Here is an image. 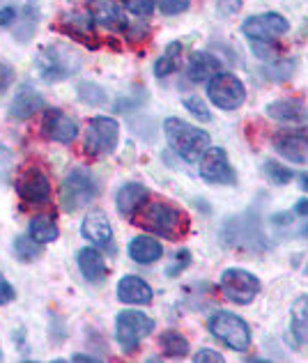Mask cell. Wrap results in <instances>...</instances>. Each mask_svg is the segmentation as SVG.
Returning <instances> with one entry per match:
<instances>
[{
	"label": "cell",
	"instance_id": "1",
	"mask_svg": "<svg viewBox=\"0 0 308 363\" xmlns=\"http://www.w3.org/2000/svg\"><path fill=\"white\" fill-rule=\"evenodd\" d=\"M131 218L133 223L145 228L148 233L166 237L170 242L182 240L191 230V218L187 216V212L177 205L168 203V200H148Z\"/></svg>",
	"mask_w": 308,
	"mask_h": 363
},
{
	"label": "cell",
	"instance_id": "2",
	"mask_svg": "<svg viewBox=\"0 0 308 363\" xmlns=\"http://www.w3.org/2000/svg\"><path fill=\"white\" fill-rule=\"evenodd\" d=\"M35 67L44 83H57L79 72L83 67V58L70 44H49L42 46L37 53Z\"/></svg>",
	"mask_w": 308,
	"mask_h": 363
},
{
	"label": "cell",
	"instance_id": "3",
	"mask_svg": "<svg viewBox=\"0 0 308 363\" xmlns=\"http://www.w3.org/2000/svg\"><path fill=\"white\" fill-rule=\"evenodd\" d=\"M163 133H166L168 145L177 152V155L187 161V164H194L205 152L211 147L209 133L194 127L180 118H168L163 122Z\"/></svg>",
	"mask_w": 308,
	"mask_h": 363
},
{
	"label": "cell",
	"instance_id": "4",
	"mask_svg": "<svg viewBox=\"0 0 308 363\" xmlns=\"http://www.w3.org/2000/svg\"><path fill=\"white\" fill-rule=\"evenodd\" d=\"M101 186L97 184L85 168H76L62 179L60 184V205L65 212H76L85 205H90L94 198L99 196Z\"/></svg>",
	"mask_w": 308,
	"mask_h": 363
},
{
	"label": "cell",
	"instance_id": "5",
	"mask_svg": "<svg viewBox=\"0 0 308 363\" xmlns=\"http://www.w3.org/2000/svg\"><path fill=\"white\" fill-rule=\"evenodd\" d=\"M120 140V124L118 120L106 118V116H97L90 118L88 124H85V133H83V150L88 152L90 157L101 159L106 155L118 147Z\"/></svg>",
	"mask_w": 308,
	"mask_h": 363
},
{
	"label": "cell",
	"instance_id": "6",
	"mask_svg": "<svg viewBox=\"0 0 308 363\" xmlns=\"http://www.w3.org/2000/svg\"><path fill=\"white\" fill-rule=\"evenodd\" d=\"M207 327L211 331V336L219 338L230 350L246 352L251 347V329H248V324L235 313H228V311L214 313L209 318Z\"/></svg>",
	"mask_w": 308,
	"mask_h": 363
},
{
	"label": "cell",
	"instance_id": "7",
	"mask_svg": "<svg viewBox=\"0 0 308 363\" xmlns=\"http://www.w3.org/2000/svg\"><path fill=\"white\" fill-rule=\"evenodd\" d=\"M207 97L221 111H235L246 101V88L235 74L219 72L207 81Z\"/></svg>",
	"mask_w": 308,
	"mask_h": 363
},
{
	"label": "cell",
	"instance_id": "8",
	"mask_svg": "<svg viewBox=\"0 0 308 363\" xmlns=\"http://www.w3.org/2000/svg\"><path fill=\"white\" fill-rule=\"evenodd\" d=\"M154 331V320L138 311H122L115 318V340L124 352H133L138 342Z\"/></svg>",
	"mask_w": 308,
	"mask_h": 363
},
{
	"label": "cell",
	"instance_id": "9",
	"mask_svg": "<svg viewBox=\"0 0 308 363\" xmlns=\"http://www.w3.org/2000/svg\"><path fill=\"white\" fill-rule=\"evenodd\" d=\"M16 194L28 207H46L51 203V182L42 168L28 166L16 177Z\"/></svg>",
	"mask_w": 308,
	"mask_h": 363
},
{
	"label": "cell",
	"instance_id": "10",
	"mask_svg": "<svg viewBox=\"0 0 308 363\" xmlns=\"http://www.w3.org/2000/svg\"><path fill=\"white\" fill-rule=\"evenodd\" d=\"M221 292L233 303L246 306V303H251L255 299V294L260 292V281L251 272L239 269V267H230V269L221 274Z\"/></svg>",
	"mask_w": 308,
	"mask_h": 363
},
{
	"label": "cell",
	"instance_id": "11",
	"mask_svg": "<svg viewBox=\"0 0 308 363\" xmlns=\"http://www.w3.org/2000/svg\"><path fill=\"white\" fill-rule=\"evenodd\" d=\"M287 30H290V23H287V18L278 12H265V14L248 16L242 23V33L251 42H274L278 37H283Z\"/></svg>",
	"mask_w": 308,
	"mask_h": 363
},
{
	"label": "cell",
	"instance_id": "12",
	"mask_svg": "<svg viewBox=\"0 0 308 363\" xmlns=\"http://www.w3.org/2000/svg\"><path fill=\"white\" fill-rule=\"evenodd\" d=\"M224 242L230 246H239V248H255L263 246V233H260V223L258 218L251 214H242L226 221L224 225Z\"/></svg>",
	"mask_w": 308,
	"mask_h": 363
},
{
	"label": "cell",
	"instance_id": "13",
	"mask_svg": "<svg viewBox=\"0 0 308 363\" xmlns=\"http://www.w3.org/2000/svg\"><path fill=\"white\" fill-rule=\"evenodd\" d=\"M200 177L209 184H235V170L224 147H209L200 161Z\"/></svg>",
	"mask_w": 308,
	"mask_h": 363
},
{
	"label": "cell",
	"instance_id": "14",
	"mask_svg": "<svg viewBox=\"0 0 308 363\" xmlns=\"http://www.w3.org/2000/svg\"><path fill=\"white\" fill-rule=\"evenodd\" d=\"M42 136H46L53 143L70 145L79 136V124L60 108H46L42 118Z\"/></svg>",
	"mask_w": 308,
	"mask_h": 363
},
{
	"label": "cell",
	"instance_id": "15",
	"mask_svg": "<svg viewBox=\"0 0 308 363\" xmlns=\"http://www.w3.org/2000/svg\"><path fill=\"white\" fill-rule=\"evenodd\" d=\"M274 147L283 159L292 164H304L308 161V136L297 131H278L274 136Z\"/></svg>",
	"mask_w": 308,
	"mask_h": 363
},
{
	"label": "cell",
	"instance_id": "16",
	"mask_svg": "<svg viewBox=\"0 0 308 363\" xmlns=\"http://www.w3.org/2000/svg\"><path fill=\"white\" fill-rule=\"evenodd\" d=\"M90 14L94 23L106 28V30H122L127 28V18H124L122 7L115 0H90Z\"/></svg>",
	"mask_w": 308,
	"mask_h": 363
},
{
	"label": "cell",
	"instance_id": "17",
	"mask_svg": "<svg viewBox=\"0 0 308 363\" xmlns=\"http://www.w3.org/2000/svg\"><path fill=\"white\" fill-rule=\"evenodd\" d=\"M81 233L88 242H92L94 246L99 248H111V242H113V228L109 223V218H106L104 212L99 209H94L88 216L83 218V225H81Z\"/></svg>",
	"mask_w": 308,
	"mask_h": 363
},
{
	"label": "cell",
	"instance_id": "18",
	"mask_svg": "<svg viewBox=\"0 0 308 363\" xmlns=\"http://www.w3.org/2000/svg\"><path fill=\"white\" fill-rule=\"evenodd\" d=\"M44 108V97L31 85H23L21 90L14 94V99L9 101V113L16 120H31L35 113Z\"/></svg>",
	"mask_w": 308,
	"mask_h": 363
},
{
	"label": "cell",
	"instance_id": "19",
	"mask_svg": "<svg viewBox=\"0 0 308 363\" xmlns=\"http://www.w3.org/2000/svg\"><path fill=\"white\" fill-rule=\"evenodd\" d=\"M148 200H150V191H148V186L138 184V182L124 184L118 191V196H115V203H118V212L122 216H127V218H131L133 214H136L138 209L148 203Z\"/></svg>",
	"mask_w": 308,
	"mask_h": 363
},
{
	"label": "cell",
	"instance_id": "20",
	"mask_svg": "<svg viewBox=\"0 0 308 363\" xmlns=\"http://www.w3.org/2000/svg\"><path fill=\"white\" fill-rule=\"evenodd\" d=\"M221 72V60L216 55L205 53V51H196L189 58L187 65V79L191 83H207L211 76Z\"/></svg>",
	"mask_w": 308,
	"mask_h": 363
},
{
	"label": "cell",
	"instance_id": "21",
	"mask_svg": "<svg viewBox=\"0 0 308 363\" xmlns=\"http://www.w3.org/2000/svg\"><path fill=\"white\" fill-rule=\"evenodd\" d=\"M118 299L131 306H145L152 301V288L138 276H122L118 283Z\"/></svg>",
	"mask_w": 308,
	"mask_h": 363
},
{
	"label": "cell",
	"instance_id": "22",
	"mask_svg": "<svg viewBox=\"0 0 308 363\" xmlns=\"http://www.w3.org/2000/svg\"><path fill=\"white\" fill-rule=\"evenodd\" d=\"M76 260H79V269H81L85 281H90V283H104L106 281L109 269H106L101 251H97V248H92V246L81 248L79 255H76Z\"/></svg>",
	"mask_w": 308,
	"mask_h": 363
},
{
	"label": "cell",
	"instance_id": "23",
	"mask_svg": "<svg viewBox=\"0 0 308 363\" xmlns=\"http://www.w3.org/2000/svg\"><path fill=\"white\" fill-rule=\"evenodd\" d=\"M60 30L76 37V40H83L88 46H94L90 42V37H94V18H92L90 12H70V14H65L62 21H60Z\"/></svg>",
	"mask_w": 308,
	"mask_h": 363
},
{
	"label": "cell",
	"instance_id": "24",
	"mask_svg": "<svg viewBox=\"0 0 308 363\" xmlns=\"http://www.w3.org/2000/svg\"><path fill=\"white\" fill-rule=\"evenodd\" d=\"M163 255V246L154 237H133L129 242V257L138 264H152Z\"/></svg>",
	"mask_w": 308,
	"mask_h": 363
},
{
	"label": "cell",
	"instance_id": "25",
	"mask_svg": "<svg viewBox=\"0 0 308 363\" xmlns=\"http://www.w3.org/2000/svg\"><path fill=\"white\" fill-rule=\"evenodd\" d=\"M267 116L281 122H299L306 116L302 99H276L267 104Z\"/></svg>",
	"mask_w": 308,
	"mask_h": 363
},
{
	"label": "cell",
	"instance_id": "26",
	"mask_svg": "<svg viewBox=\"0 0 308 363\" xmlns=\"http://www.w3.org/2000/svg\"><path fill=\"white\" fill-rule=\"evenodd\" d=\"M57 235H60V230H57V223L53 221V216L40 214V216H35L31 221V237L35 242H40L42 246L55 242Z\"/></svg>",
	"mask_w": 308,
	"mask_h": 363
},
{
	"label": "cell",
	"instance_id": "27",
	"mask_svg": "<svg viewBox=\"0 0 308 363\" xmlns=\"http://www.w3.org/2000/svg\"><path fill=\"white\" fill-rule=\"evenodd\" d=\"M292 336L297 342L308 345V297H299L292 303Z\"/></svg>",
	"mask_w": 308,
	"mask_h": 363
},
{
	"label": "cell",
	"instance_id": "28",
	"mask_svg": "<svg viewBox=\"0 0 308 363\" xmlns=\"http://www.w3.org/2000/svg\"><path fill=\"white\" fill-rule=\"evenodd\" d=\"M180 55H182V42L168 44V49L163 51V55H159L157 62H154V74H157L159 79H166L168 74H172L177 69Z\"/></svg>",
	"mask_w": 308,
	"mask_h": 363
},
{
	"label": "cell",
	"instance_id": "29",
	"mask_svg": "<svg viewBox=\"0 0 308 363\" xmlns=\"http://www.w3.org/2000/svg\"><path fill=\"white\" fill-rule=\"evenodd\" d=\"M159 345L166 357H187L189 354V340L180 331H163L159 338Z\"/></svg>",
	"mask_w": 308,
	"mask_h": 363
},
{
	"label": "cell",
	"instance_id": "30",
	"mask_svg": "<svg viewBox=\"0 0 308 363\" xmlns=\"http://www.w3.org/2000/svg\"><path fill=\"white\" fill-rule=\"evenodd\" d=\"M14 253L16 257L21 262H33L40 257L42 253V244L40 242H35L31 235L28 237H16V242H14Z\"/></svg>",
	"mask_w": 308,
	"mask_h": 363
},
{
	"label": "cell",
	"instance_id": "31",
	"mask_svg": "<svg viewBox=\"0 0 308 363\" xmlns=\"http://www.w3.org/2000/svg\"><path fill=\"white\" fill-rule=\"evenodd\" d=\"M79 99L90 104V106H104L106 104V92L94 83H81L79 85Z\"/></svg>",
	"mask_w": 308,
	"mask_h": 363
},
{
	"label": "cell",
	"instance_id": "32",
	"mask_svg": "<svg viewBox=\"0 0 308 363\" xmlns=\"http://www.w3.org/2000/svg\"><path fill=\"white\" fill-rule=\"evenodd\" d=\"M265 173L269 179L274 182V184H287V182L292 179V170L283 168L281 164H276V161H272V159L265 161Z\"/></svg>",
	"mask_w": 308,
	"mask_h": 363
},
{
	"label": "cell",
	"instance_id": "33",
	"mask_svg": "<svg viewBox=\"0 0 308 363\" xmlns=\"http://www.w3.org/2000/svg\"><path fill=\"white\" fill-rule=\"evenodd\" d=\"M185 108H189V113L191 116H196L200 122H209L211 120V113H209V108L205 106V101L203 99H198V97H185Z\"/></svg>",
	"mask_w": 308,
	"mask_h": 363
},
{
	"label": "cell",
	"instance_id": "34",
	"mask_svg": "<svg viewBox=\"0 0 308 363\" xmlns=\"http://www.w3.org/2000/svg\"><path fill=\"white\" fill-rule=\"evenodd\" d=\"M18 21V9L7 3V0H0V28H12Z\"/></svg>",
	"mask_w": 308,
	"mask_h": 363
},
{
	"label": "cell",
	"instance_id": "35",
	"mask_svg": "<svg viewBox=\"0 0 308 363\" xmlns=\"http://www.w3.org/2000/svg\"><path fill=\"white\" fill-rule=\"evenodd\" d=\"M189 5H191V0H157V7L161 9L163 14H168V16L187 12Z\"/></svg>",
	"mask_w": 308,
	"mask_h": 363
},
{
	"label": "cell",
	"instance_id": "36",
	"mask_svg": "<svg viewBox=\"0 0 308 363\" xmlns=\"http://www.w3.org/2000/svg\"><path fill=\"white\" fill-rule=\"evenodd\" d=\"M124 5H127V9L131 14L136 16H150L154 12V5H157V0H124Z\"/></svg>",
	"mask_w": 308,
	"mask_h": 363
},
{
	"label": "cell",
	"instance_id": "37",
	"mask_svg": "<svg viewBox=\"0 0 308 363\" xmlns=\"http://www.w3.org/2000/svg\"><path fill=\"white\" fill-rule=\"evenodd\" d=\"M14 299H16V290H14V285L5 279L3 272H0V306L12 303Z\"/></svg>",
	"mask_w": 308,
	"mask_h": 363
},
{
	"label": "cell",
	"instance_id": "38",
	"mask_svg": "<svg viewBox=\"0 0 308 363\" xmlns=\"http://www.w3.org/2000/svg\"><path fill=\"white\" fill-rule=\"evenodd\" d=\"M9 168H12V152L0 143V184H3L5 177L9 175Z\"/></svg>",
	"mask_w": 308,
	"mask_h": 363
},
{
	"label": "cell",
	"instance_id": "39",
	"mask_svg": "<svg viewBox=\"0 0 308 363\" xmlns=\"http://www.w3.org/2000/svg\"><path fill=\"white\" fill-rule=\"evenodd\" d=\"M189 262H191V253H189V251H180V253H177V262H175V264H170L166 274L172 279V276H177L180 272H185L187 267H189Z\"/></svg>",
	"mask_w": 308,
	"mask_h": 363
},
{
	"label": "cell",
	"instance_id": "40",
	"mask_svg": "<svg viewBox=\"0 0 308 363\" xmlns=\"http://www.w3.org/2000/svg\"><path fill=\"white\" fill-rule=\"evenodd\" d=\"M194 361H196V363H203V361H214V363H224L226 359H224V354H219V352H214V350H200V352H196Z\"/></svg>",
	"mask_w": 308,
	"mask_h": 363
},
{
	"label": "cell",
	"instance_id": "41",
	"mask_svg": "<svg viewBox=\"0 0 308 363\" xmlns=\"http://www.w3.org/2000/svg\"><path fill=\"white\" fill-rule=\"evenodd\" d=\"M253 51L258 53V58H274L272 53H276L274 49H269V46H265V42H251Z\"/></svg>",
	"mask_w": 308,
	"mask_h": 363
},
{
	"label": "cell",
	"instance_id": "42",
	"mask_svg": "<svg viewBox=\"0 0 308 363\" xmlns=\"http://www.w3.org/2000/svg\"><path fill=\"white\" fill-rule=\"evenodd\" d=\"M295 212L302 214V216H308V198H302L299 203L295 205Z\"/></svg>",
	"mask_w": 308,
	"mask_h": 363
},
{
	"label": "cell",
	"instance_id": "43",
	"mask_svg": "<svg viewBox=\"0 0 308 363\" xmlns=\"http://www.w3.org/2000/svg\"><path fill=\"white\" fill-rule=\"evenodd\" d=\"M72 361H99L97 357H88V354H74Z\"/></svg>",
	"mask_w": 308,
	"mask_h": 363
},
{
	"label": "cell",
	"instance_id": "44",
	"mask_svg": "<svg viewBox=\"0 0 308 363\" xmlns=\"http://www.w3.org/2000/svg\"><path fill=\"white\" fill-rule=\"evenodd\" d=\"M274 221H276V223H287V221H290V214H283V216H274Z\"/></svg>",
	"mask_w": 308,
	"mask_h": 363
},
{
	"label": "cell",
	"instance_id": "45",
	"mask_svg": "<svg viewBox=\"0 0 308 363\" xmlns=\"http://www.w3.org/2000/svg\"><path fill=\"white\" fill-rule=\"evenodd\" d=\"M299 182H302V189H306V191H308V173H304V175L299 177Z\"/></svg>",
	"mask_w": 308,
	"mask_h": 363
},
{
	"label": "cell",
	"instance_id": "46",
	"mask_svg": "<svg viewBox=\"0 0 308 363\" xmlns=\"http://www.w3.org/2000/svg\"><path fill=\"white\" fill-rule=\"evenodd\" d=\"M302 235H304V237H308V223H306V225L302 228Z\"/></svg>",
	"mask_w": 308,
	"mask_h": 363
},
{
	"label": "cell",
	"instance_id": "47",
	"mask_svg": "<svg viewBox=\"0 0 308 363\" xmlns=\"http://www.w3.org/2000/svg\"><path fill=\"white\" fill-rule=\"evenodd\" d=\"M0 361H3V350H0Z\"/></svg>",
	"mask_w": 308,
	"mask_h": 363
}]
</instances>
